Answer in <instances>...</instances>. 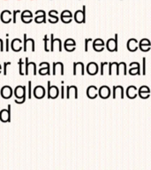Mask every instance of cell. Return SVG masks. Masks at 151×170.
Masks as SVG:
<instances>
[{
  "mask_svg": "<svg viewBox=\"0 0 151 170\" xmlns=\"http://www.w3.org/2000/svg\"><path fill=\"white\" fill-rule=\"evenodd\" d=\"M113 98H120L121 99H124V88L121 85L114 86L113 87Z\"/></svg>",
  "mask_w": 151,
  "mask_h": 170,
  "instance_id": "cell-12",
  "label": "cell"
},
{
  "mask_svg": "<svg viewBox=\"0 0 151 170\" xmlns=\"http://www.w3.org/2000/svg\"><path fill=\"white\" fill-rule=\"evenodd\" d=\"M120 71H123V74H124L125 75L127 74V72H126V64L125 62H120V63L118 64V71H117L116 74H117V75H119Z\"/></svg>",
  "mask_w": 151,
  "mask_h": 170,
  "instance_id": "cell-27",
  "label": "cell"
},
{
  "mask_svg": "<svg viewBox=\"0 0 151 170\" xmlns=\"http://www.w3.org/2000/svg\"><path fill=\"white\" fill-rule=\"evenodd\" d=\"M25 61H26V66H25V74L26 75H28V74H29V72H28V69H29V62H28V58L27 57L26 58V59H25Z\"/></svg>",
  "mask_w": 151,
  "mask_h": 170,
  "instance_id": "cell-33",
  "label": "cell"
},
{
  "mask_svg": "<svg viewBox=\"0 0 151 170\" xmlns=\"http://www.w3.org/2000/svg\"><path fill=\"white\" fill-rule=\"evenodd\" d=\"M38 73H39V74H41V75H46V74H49V75H50V67H40Z\"/></svg>",
  "mask_w": 151,
  "mask_h": 170,
  "instance_id": "cell-29",
  "label": "cell"
},
{
  "mask_svg": "<svg viewBox=\"0 0 151 170\" xmlns=\"http://www.w3.org/2000/svg\"><path fill=\"white\" fill-rule=\"evenodd\" d=\"M129 74L131 75H135V74H138V75H141V67H140V64H138L135 68H130L129 70Z\"/></svg>",
  "mask_w": 151,
  "mask_h": 170,
  "instance_id": "cell-28",
  "label": "cell"
},
{
  "mask_svg": "<svg viewBox=\"0 0 151 170\" xmlns=\"http://www.w3.org/2000/svg\"><path fill=\"white\" fill-rule=\"evenodd\" d=\"M75 46H76V43L73 39L72 38H69V39H66L65 41V44H64V47L65 49V51L67 52H73L75 50Z\"/></svg>",
  "mask_w": 151,
  "mask_h": 170,
  "instance_id": "cell-17",
  "label": "cell"
},
{
  "mask_svg": "<svg viewBox=\"0 0 151 170\" xmlns=\"http://www.w3.org/2000/svg\"><path fill=\"white\" fill-rule=\"evenodd\" d=\"M57 13H58V12H57V11H55V10L50 11V12H49V16H50V18H52V19H49V22L54 24V23H57V22L58 21V17L57 16Z\"/></svg>",
  "mask_w": 151,
  "mask_h": 170,
  "instance_id": "cell-26",
  "label": "cell"
},
{
  "mask_svg": "<svg viewBox=\"0 0 151 170\" xmlns=\"http://www.w3.org/2000/svg\"><path fill=\"white\" fill-rule=\"evenodd\" d=\"M25 101H26V98L21 99V100H18V99H15V100H14V102H15L16 104H20V105H21V104L25 103Z\"/></svg>",
  "mask_w": 151,
  "mask_h": 170,
  "instance_id": "cell-40",
  "label": "cell"
},
{
  "mask_svg": "<svg viewBox=\"0 0 151 170\" xmlns=\"http://www.w3.org/2000/svg\"><path fill=\"white\" fill-rule=\"evenodd\" d=\"M17 13H20V11L15 10V11L13 12V23H16V16H17Z\"/></svg>",
  "mask_w": 151,
  "mask_h": 170,
  "instance_id": "cell-39",
  "label": "cell"
},
{
  "mask_svg": "<svg viewBox=\"0 0 151 170\" xmlns=\"http://www.w3.org/2000/svg\"><path fill=\"white\" fill-rule=\"evenodd\" d=\"M40 67H50V64L48 62H42L39 64Z\"/></svg>",
  "mask_w": 151,
  "mask_h": 170,
  "instance_id": "cell-38",
  "label": "cell"
},
{
  "mask_svg": "<svg viewBox=\"0 0 151 170\" xmlns=\"http://www.w3.org/2000/svg\"><path fill=\"white\" fill-rule=\"evenodd\" d=\"M142 74H146V58H142Z\"/></svg>",
  "mask_w": 151,
  "mask_h": 170,
  "instance_id": "cell-34",
  "label": "cell"
},
{
  "mask_svg": "<svg viewBox=\"0 0 151 170\" xmlns=\"http://www.w3.org/2000/svg\"><path fill=\"white\" fill-rule=\"evenodd\" d=\"M87 96H88V98H89L90 99H94V98H96L98 96L97 86H95V85H91V86L88 87V89H87Z\"/></svg>",
  "mask_w": 151,
  "mask_h": 170,
  "instance_id": "cell-21",
  "label": "cell"
},
{
  "mask_svg": "<svg viewBox=\"0 0 151 170\" xmlns=\"http://www.w3.org/2000/svg\"><path fill=\"white\" fill-rule=\"evenodd\" d=\"M138 43H139V42H138L136 39H134V38L129 39V40L127 41V45H126L127 50H128L129 52H131V53L136 52V51L138 50V48H139Z\"/></svg>",
  "mask_w": 151,
  "mask_h": 170,
  "instance_id": "cell-14",
  "label": "cell"
},
{
  "mask_svg": "<svg viewBox=\"0 0 151 170\" xmlns=\"http://www.w3.org/2000/svg\"><path fill=\"white\" fill-rule=\"evenodd\" d=\"M45 89L44 87L41 86V85H37L34 88L33 90V95L37 99H42L45 97Z\"/></svg>",
  "mask_w": 151,
  "mask_h": 170,
  "instance_id": "cell-4",
  "label": "cell"
},
{
  "mask_svg": "<svg viewBox=\"0 0 151 170\" xmlns=\"http://www.w3.org/2000/svg\"><path fill=\"white\" fill-rule=\"evenodd\" d=\"M89 41H92V39H91V38H89V39H85V52H86V53L89 51L88 45H89Z\"/></svg>",
  "mask_w": 151,
  "mask_h": 170,
  "instance_id": "cell-37",
  "label": "cell"
},
{
  "mask_svg": "<svg viewBox=\"0 0 151 170\" xmlns=\"http://www.w3.org/2000/svg\"><path fill=\"white\" fill-rule=\"evenodd\" d=\"M1 72H2V71H1V70H0V74H1Z\"/></svg>",
  "mask_w": 151,
  "mask_h": 170,
  "instance_id": "cell-45",
  "label": "cell"
},
{
  "mask_svg": "<svg viewBox=\"0 0 151 170\" xmlns=\"http://www.w3.org/2000/svg\"><path fill=\"white\" fill-rule=\"evenodd\" d=\"M85 13H86V6L84 5V6H83V11L79 10V11H76V12H75L74 16H73L74 20H75L77 23H79V24L84 23V22L86 21V15H85Z\"/></svg>",
  "mask_w": 151,
  "mask_h": 170,
  "instance_id": "cell-1",
  "label": "cell"
},
{
  "mask_svg": "<svg viewBox=\"0 0 151 170\" xmlns=\"http://www.w3.org/2000/svg\"><path fill=\"white\" fill-rule=\"evenodd\" d=\"M72 18H73V14H72V12L70 11L65 10V11L61 12L60 19H61L62 22H64V23H70L72 21Z\"/></svg>",
  "mask_w": 151,
  "mask_h": 170,
  "instance_id": "cell-20",
  "label": "cell"
},
{
  "mask_svg": "<svg viewBox=\"0 0 151 170\" xmlns=\"http://www.w3.org/2000/svg\"><path fill=\"white\" fill-rule=\"evenodd\" d=\"M14 95L17 98V99L27 98V96H26V86H17L14 89Z\"/></svg>",
  "mask_w": 151,
  "mask_h": 170,
  "instance_id": "cell-6",
  "label": "cell"
},
{
  "mask_svg": "<svg viewBox=\"0 0 151 170\" xmlns=\"http://www.w3.org/2000/svg\"><path fill=\"white\" fill-rule=\"evenodd\" d=\"M108 62H103V63H101V74L102 75H103L104 74V66L107 64Z\"/></svg>",
  "mask_w": 151,
  "mask_h": 170,
  "instance_id": "cell-36",
  "label": "cell"
},
{
  "mask_svg": "<svg viewBox=\"0 0 151 170\" xmlns=\"http://www.w3.org/2000/svg\"><path fill=\"white\" fill-rule=\"evenodd\" d=\"M104 42L102 39H96L94 42H93V48H94V51L97 52V53H100L102 52L104 50Z\"/></svg>",
  "mask_w": 151,
  "mask_h": 170,
  "instance_id": "cell-22",
  "label": "cell"
},
{
  "mask_svg": "<svg viewBox=\"0 0 151 170\" xmlns=\"http://www.w3.org/2000/svg\"><path fill=\"white\" fill-rule=\"evenodd\" d=\"M87 72L90 75H96L98 73V66L96 62H90L87 66Z\"/></svg>",
  "mask_w": 151,
  "mask_h": 170,
  "instance_id": "cell-18",
  "label": "cell"
},
{
  "mask_svg": "<svg viewBox=\"0 0 151 170\" xmlns=\"http://www.w3.org/2000/svg\"><path fill=\"white\" fill-rule=\"evenodd\" d=\"M35 21L36 23H45L46 22V13L43 10H39L36 12V18Z\"/></svg>",
  "mask_w": 151,
  "mask_h": 170,
  "instance_id": "cell-9",
  "label": "cell"
},
{
  "mask_svg": "<svg viewBox=\"0 0 151 170\" xmlns=\"http://www.w3.org/2000/svg\"><path fill=\"white\" fill-rule=\"evenodd\" d=\"M0 52H4V44L1 38H0Z\"/></svg>",
  "mask_w": 151,
  "mask_h": 170,
  "instance_id": "cell-42",
  "label": "cell"
},
{
  "mask_svg": "<svg viewBox=\"0 0 151 170\" xmlns=\"http://www.w3.org/2000/svg\"><path fill=\"white\" fill-rule=\"evenodd\" d=\"M11 15H12V12L8 10H5V11H3L1 12V15H0V19H1V21L4 24H8L12 21V18H11Z\"/></svg>",
  "mask_w": 151,
  "mask_h": 170,
  "instance_id": "cell-19",
  "label": "cell"
},
{
  "mask_svg": "<svg viewBox=\"0 0 151 170\" xmlns=\"http://www.w3.org/2000/svg\"><path fill=\"white\" fill-rule=\"evenodd\" d=\"M0 120L2 122H10L11 121V105H8V108L3 109L0 111Z\"/></svg>",
  "mask_w": 151,
  "mask_h": 170,
  "instance_id": "cell-5",
  "label": "cell"
},
{
  "mask_svg": "<svg viewBox=\"0 0 151 170\" xmlns=\"http://www.w3.org/2000/svg\"><path fill=\"white\" fill-rule=\"evenodd\" d=\"M138 95L140 96L141 98L142 99H146L148 98H150V90L148 86L144 85V86H142L139 90H138Z\"/></svg>",
  "mask_w": 151,
  "mask_h": 170,
  "instance_id": "cell-10",
  "label": "cell"
},
{
  "mask_svg": "<svg viewBox=\"0 0 151 170\" xmlns=\"http://www.w3.org/2000/svg\"><path fill=\"white\" fill-rule=\"evenodd\" d=\"M11 48L13 52L18 53L22 50V41L19 38H15L11 43Z\"/></svg>",
  "mask_w": 151,
  "mask_h": 170,
  "instance_id": "cell-13",
  "label": "cell"
},
{
  "mask_svg": "<svg viewBox=\"0 0 151 170\" xmlns=\"http://www.w3.org/2000/svg\"><path fill=\"white\" fill-rule=\"evenodd\" d=\"M151 46V42L149 39H142L140 42H139V48L141 49V51L142 52H149L150 50Z\"/></svg>",
  "mask_w": 151,
  "mask_h": 170,
  "instance_id": "cell-15",
  "label": "cell"
},
{
  "mask_svg": "<svg viewBox=\"0 0 151 170\" xmlns=\"http://www.w3.org/2000/svg\"><path fill=\"white\" fill-rule=\"evenodd\" d=\"M10 64H11V62H4V75L7 74L6 67H7V66H9Z\"/></svg>",
  "mask_w": 151,
  "mask_h": 170,
  "instance_id": "cell-35",
  "label": "cell"
},
{
  "mask_svg": "<svg viewBox=\"0 0 151 170\" xmlns=\"http://www.w3.org/2000/svg\"><path fill=\"white\" fill-rule=\"evenodd\" d=\"M59 95V90L55 85H50V82H48V98L55 99Z\"/></svg>",
  "mask_w": 151,
  "mask_h": 170,
  "instance_id": "cell-3",
  "label": "cell"
},
{
  "mask_svg": "<svg viewBox=\"0 0 151 170\" xmlns=\"http://www.w3.org/2000/svg\"><path fill=\"white\" fill-rule=\"evenodd\" d=\"M20 19L23 23H30L33 20V13L28 10L23 11L20 14Z\"/></svg>",
  "mask_w": 151,
  "mask_h": 170,
  "instance_id": "cell-7",
  "label": "cell"
},
{
  "mask_svg": "<svg viewBox=\"0 0 151 170\" xmlns=\"http://www.w3.org/2000/svg\"><path fill=\"white\" fill-rule=\"evenodd\" d=\"M5 46H6V52H8L9 51V39H8V37H6V41H5Z\"/></svg>",
  "mask_w": 151,
  "mask_h": 170,
  "instance_id": "cell-43",
  "label": "cell"
},
{
  "mask_svg": "<svg viewBox=\"0 0 151 170\" xmlns=\"http://www.w3.org/2000/svg\"><path fill=\"white\" fill-rule=\"evenodd\" d=\"M54 45H58V51L62 52V43H61V40L59 38L54 39V35L51 34L50 35V52H54V49H55Z\"/></svg>",
  "mask_w": 151,
  "mask_h": 170,
  "instance_id": "cell-16",
  "label": "cell"
},
{
  "mask_svg": "<svg viewBox=\"0 0 151 170\" xmlns=\"http://www.w3.org/2000/svg\"><path fill=\"white\" fill-rule=\"evenodd\" d=\"M98 96L100 97L101 98L106 99L108 98H110V90L108 86L106 85H102V87H100L99 90H98Z\"/></svg>",
  "mask_w": 151,
  "mask_h": 170,
  "instance_id": "cell-8",
  "label": "cell"
},
{
  "mask_svg": "<svg viewBox=\"0 0 151 170\" xmlns=\"http://www.w3.org/2000/svg\"><path fill=\"white\" fill-rule=\"evenodd\" d=\"M44 51L45 52H50V49L48 48V44H49V38H48V36L45 35L44 36Z\"/></svg>",
  "mask_w": 151,
  "mask_h": 170,
  "instance_id": "cell-30",
  "label": "cell"
},
{
  "mask_svg": "<svg viewBox=\"0 0 151 170\" xmlns=\"http://www.w3.org/2000/svg\"><path fill=\"white\" fill-rule=\"evenodd\" d=\"M31 81H29L28 82V99H30L31 98H32V90H31V87H32V85H31Z\"/></svg>",
  "mask_w": 151,
  "mask_h": 170,
  "instance_id": "cell-32",
  "label": "cell"
},
{
  "mask_svg": "<svg viewBox=\"0 0 151 170\" xmlns=\"http://www.w3.org/2000/svg\"><path fill=\"white\" fill-rule=\"evenodd\" d=\"M80 70L81 74L84 75L85 72H84V65L82 62H74L73 63V75H76L78 71Z\"/></svg>",
  "mask_w": 151,
  "mask_h": 170,
  "instance_id": "cell-24",
  "label": "cell"
},
{
  "mask_svg": "<svg viewBox=\"0 0 151 170\" xmlns=\"http://www.w3.org/2000/svg\"><path fill=\"white\" fill-rule=\"evenodd\" d=\"M65 98V87L62 85L61 87V98Z\"/></svg>",
  "mask_w": 151,
  "mask_h": 170,
  "instance_id": "cell-41",
  "label": "cell"
},
{
  "mask_svg": "<svg viewBox=\"0 0 151 170\" xmlns=\"http://www.w3.org/2000/svg\"><path fill=\"white\" fill-rule=\"evenodd\" d=\"M0 93H1V97H2L3 98L8 99V98H12V89L10 86H8V85L4 86V87L1 89Z\"/></svg>",
  "mask_w": 151,
  "mask_h": 170,
  "instance_id": "cell-11",
  "label": "cell"
},
{
  "mask_svg": "<svg viewBox=\"0 0 151 170\" xmlns=\"http://www.w3.org/2000/svg\"><path fill=\"white\" fill-rule=\"evenodd\" d=\"M74 94V98H78V90L76 86H67L66 87V98H71V94Z\"/></svg>",
  "mask_w": 151,
  "mask_h": 170,
  "instance_id": "cell-25",
  "label": "cell"
},
{
  "mask_svg": "<svg viewBox=\"0 0 151 170\" xmlns=\"http://www.w3.org/2000/svg\"><path fill=\"white\" fill-rule=\"evenodd\" d=\"M126 96L130 99H134L137 97V88L134 85H130L126 89Z\"/></svg>",
  "mask_w": 151,
  "mask_h": 170,
  "instance_id": "cell-23",
  "label": "cell"
},
{
  "mask_svg": "<svg viewBox=\"0 0 151 170\" xmlns=\"http://www.w3.org/2000/svg\"><path fill=\"white\" fill-rule=\"evenodd\" d=\"M23 62H22V59L20 58L19 60V73L20 75H24L25 74V72H23Z\"/></svg>",
  "mask_w": 151,
  "mask_h": 170,
  "instance_id": "cell-31",
  "label": "cell"
},
{
  "mask_svg": "<svg viewBox=\"0 0 151 170\" xmlns=\"http://www.w3.org/2000/svg\"><path fill=\"white\" fill-rule=\"evenodd\" d=\"M1 69H2V66L0 65V70H1Z\"/></svg>",
  "mask_w": 151,
  "mask_h": 170,
  "instance_id": "cell-44",
  "label": "cell"
},
{
  "mask_svg": "<svg viewBox=\"0 0 151 170\" xmlns=\"http://www.w3.org/2000/svg\"><path fill=\"white\" fill-rule=\"evenodd\" d=\"M107 50L110 53L112 52H118V34L115 35V39H109L106 43Z\"/></svg>",
  "mask_w": 151,
  "mask_h": 170,
  "instance_id": "cell-2",
  "label": "cell"
}]
</instances>
